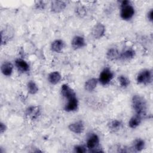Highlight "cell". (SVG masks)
Returning a JSON list of instances; mask_svg holds the SVG:
<instances>
[{"label": "cell", "instance_id": "19", "mask_svg": "<svg viewBox=\"0 0 153 153\" xmlns=\"http://www.w3.org/2000/svg\"><path fill=\"white\" fill-rule=\"evenodd\" d=\"M140 122H141V117L136 115L134 117H133L132 118H130L128 123V125L131 128H136L140 124Z\"/></svg>", "mask_w": 153, "mask_h": 153}, {"label": "cell", "instance_id": "8", "mask_svg": "<svg viewBox=\"0 0 153 153\" xmlns=\"http://www.w3.org/2000/svg\"><path fill=\"white\" fill-rule=\"evenodd\" d=\"M71 45L74 49H79L85 45V39L82 36H75L73 38Z\"/></svg>", "mask_w": 153, "mask_h": 153}, {"label": "cell", "instance_id": "7", "mask_svg": "<svg viewBox=\"0 0 153 153\" xmlns=\"http://www.w3.org/2000/svg\"><path fill=\"white\" fill-rule=\"evenodd\" d=\"M66 6V3L62 1H53L51 4V10L53 12L59 13L63 11Z\"/></svg>", "mask_w": 153, "mask_h": 153}, {"label": "cell", "instance_id": "5", "mask_svg": "<svg viewBox=\"0 0 153 153\" xmlns=\"http://www.w3.org/2000/svg\"><path fill=\"white\" fill-rule=\"evenodd\" d=\"M105 27L104 25L100 23H97L92 29L91 34L95 39H99L104 35Z\"/></svg>", "mask_w": 153, "mask_h": 153}, {"label": "cell", "instance_id": "9", "mask_svg": "<svg viewBox=\"0 0 153 153\" xmlns=\"http://www.w3.org/2000/svg\"><path fill=\"white\" fill-rule=\"evenodd\" d=\"M61 93L62 96L68 100L75 96V93L74 90L67 84H63L62 85Z\"/></svg>", "mask_w": 153, "mask_h": 153}, {"label": "cell", "instance_id": "11", "mask_svg": "<svg viewBox=\"0 0 153 153\" xmlns=\"http://www.w3.org/2000/svg\"><path fill=\"white\" fill-rule=\"evenodd\" d=\"M78 108V100L76 98V96L73 97L68 100V103L65 107L66 111L71 112L76 110Z\"/></svg>", "mask_w": 153, "mask_h": 153}, {"label": "cell", "instance_id": "4", "mask_svg": "<svg viewBox=\"0 0 153 153\" xmlns=\"http://www.w3.org/2000/svg\"><path fill=\"white\" fill-rule=\"evenodd\" d=\"M114 74L108 68H105L99 75V81L102 85L108 84L113 78Z\"/></svg>", "mask_w": 153, "mask_h": 153}, {"label": "cell", "instance_id": "23", "mask_svg": "<svg viewBox=\"0 0 153 153\" xmlns=\"http://www.w3.org/2000/svg\"><path fill=\"white\" fill-rule=\"evenodd\" d=\"M10 30L9 31L8 29H2L1 30V36H2V40L1 42L2 44H5L7 41L9 40V38H10L11 35Z\"/></svg>", "mask_w": 153, "mask_h": 153}, {"label": "cell", "instance_id": "22", "mask_svg": "<svg viewBox=\"0 0 153 153\" xmlns=\"http://www.w3.org/2000/svg\"><path fill=\"white\" fill-rule=\"evenodd\" d=\"M27 90L29 93L34 94L38 92V88L35 82H33V81H30L27 83Z\"/></svg>", "mask_w": 153, "mask_h": 153}, {"label": "cell", "instance_id": "2", "mask_svg": "<svg viewBox=\"0 0 153 153\" xmlns=\"http://www.w3.org/2000/svg\"><path fill=\"white\" fill-rule=\"evenodd\" d=\"M134 14V9L128 1H123L121 4L120 16L125 20L132 18Z\"/></svg>", "mask_w": 153, "mask_h": 153}, {"label": "cell", "instance_id": "12", "mask_svg": "<svg viewBox=\"0 0 153 153\" xmlns=\"http://www.w3.org/2000/svg\"><path fill=\"white\" fill-rule=\"evenodd\" d=\"M13 66L10 62H4L1 67L2 73L5 76H10L13 72Z\"/></svg>", "mask_w": 153, "mask_h": 153}, {"label": "cell", "instance_id": "26", "mask_svg": "<svg viewBox=\"0 0 153 153\" xmlns=\"http://www.w3.org/2000/svg\"><path fill=\"white\" fill-rule=\"evenodd\" d=\"M75 151L78 153H83L86 151L85 148L82 146H76L75 147Z\"/></svg>", "mask_w": 153, "mask_h": 153}, {"label": "cell", "instance_id": "21", "mask_svg": "<svg viewBox=\"0 0 153 153\" xmlns=\"http://www.w3.org/2000/svg\"><path fill=\"white\" fill-rule=\"evenodd\" d=\"M145 147V142L141 139H136L133 143V148L137 151H142Z\"/></svg>", "mask_w": 153, "mask_h": 153}, {"label": "cell", "instance_id": "10", "mask_svg": "<svg viewBox=\"0 0 153 153\" xmlns=\"http://www.w3.org/2000/svg\"><path fill=\"white\" fill-rule=\"evenodd\" d=\"M99 139L97 135L96 134H92L88 137L87 142V148L90 149H95L99 145Z\"/></svg>", "mask_w": 153, "mask_h": 153}, {"label": "cell", "instance_id": "20", "mask_svg": "<svg viewBox=\"0 0 153 153\" xmlns=\"http://www.w3.org/2000/svg\"><path fill=\"white\" fill-rule=\"evenodd\" d=\"M108 126H109V128L111 130L115 131L121 128V127L122 126V123L120 121H118L117 120H114L111 121L109 123Z\"/></svg>", "mask_w": 153, "mask_h": 153}, {"label": "cell", "instance_id": "13", "mask_svg": "<svg viewBox=\"0 0 153 153\" xmlns=\"http://www.w3.org/2000/svg\"><path fill=\"white\" fill-rule=\"evenodd\" d=\"M64 46H65V43L62 40L56 39L52 42L51 47V50L53 51L56 53H59L64 48Z\"/></svg>", "mask_w": 153, "mask_h": 153}, {"label": "cell", "instance_id": "1", "mask_svg": "<svg viewBox=\"0 0 153 153\" xmlns=\"http://www.w3.org/2000/svg\"><path fill=\"white\" fill-rule=\"evenodd\" d=\"M132 106L137 115L142 117L145 115L146 111V102L140 95H134L132 98Z\"/></svg>", "mask_w": 153, "mask_h": 153}, {"label": "cell", "instance_id": "17", "mask_svg": "<svg viewBox=\"0 0 153 153\" xmlns=\"http://www.w3.org/2000/svg\"><path fill=\"white\" fill-rule=\"evenodd\" d=\"M98 80L96 78H91L85 83V89L88 91H93L97 85Z\"/></svg>", "mask_w": 153, "mask_h": 153}, {"label": "cell", "instance_id": "24", "mask_svg": "<svg viewBox=\"0 0 153 153\" xmlns=\"http://www.w3.org/2000/svg\"><path fill=\"white\" fill-rule=\"evenodd\" d=\"M118 80L119 81V83L120 84V85L122 87H127L130 84L129 79L123 75L119 76V77L118 78Z\"/></svg>", "mask_w": 153, "mask_h": 153}, {"label": "cell", "instance_id": "15", "mask_svg": "<svg viewBox=\"0 0 153 153\" xmlns=\"http://www.w3.org/2000/svg\"><path fill=\"white\" fill-rule=\"evenodd\" d=\"M61 79V75L57 71H54L50 73L48 75L49 82L53 85L57 84Z\"/></svg>", "mask_w": 153, "mask_h": 153}, {"label": "cell", "instance_id": "27", "mask_svg": "<svg viewBox=\"0 0 153 153\" xmlns=\"http://www.w3.org/2000/svg\"><path fill=\"white\" fill-rule=\"evenodd\" d=\"M6 128H7L6 126L4 123H0V132L1 134H2L6 130Z\"/></svg>", "mask_w": 153, "mask_h": 153}, {"label": "cell", "instance_id": "14", "mask_svg": "<svg viewBox=\"0 0 153 153\" xmlns=\"http://www.w3.org/2000/svg\"><path fill=\"white\" fill-rule=\"evenodd\" d=\"M16 67L19 70L22 72H27L29 70V65L28 63L24 60L22 59H17L15 62Z\"/></svg>", "mask_w": 153, "mask_h": 153}, {"label": "cell", "instance_id": "18", "mask_svg": "<svg viewBox=\"0 0 153 153\" xmlns=\"http://www.w3.org/2000/svg\"><path fill=\"white\" fill-rule=\"evenodd\" d=\"M119 56H120V53L118 51L116 48H114L109 49L106 53L107 58L111 60H113L119 58Z\"/></svg>", "mask_w": 153, "mask_h": 153}, {"label": "cell", "instance_id": "3", "mask_svg": "<svg viewBox=\"0 0 153 153\" xmlns=\"http://www.w3.org/2000/svg\"><path fill=\"white\" fill-rule=\"evenodd\" d=\"M152 72L150 70L144 69L140 72L137 75V81L139 84H149L152 81Z\"/></svg>", "mask_w": 153, "mask_h": 153}, {"label": "cell", "instance_id": "28", "mask_svg": "<svg viewBox=\"0 0 153 153\" xmlns=\"http://www.w3.org/2000/svg\"><path fill=\"white\" fill-rule=\"evenodd\" d=\"M147 17H148V19L149 21H151V22L152 21V20H153L152 19H153V10L152 9L148 12Z\"/></svg>", "mask_w": 153, "mask_h": 153}, {"label": "cell", "instance_id": "25", "mask_svg": "<svg viewBox=\"0 0 153 153\" xmlns=\"http://www.w3.org/2000/svg\"><path fill=\"white\" fill-rule=\"evenodd\" d=\"M38 110L36 109V107H33V106L29 108L27 110V114L32 116L36 115L38 114Z\"/></svg>", "mask_w": 153, "mask_h": 153}, {"label": "cell", "instance_id": "16", "mask_svg": "<svg viewBox=\"0 0 153 153\" xmlns=\"http://www.w3.org/2000/svg\"><path fill=\"white\" fill-rule=\"evenodd\" d=\"M134 55H135V52L134 50H133L132 49H128L124 51V52H123L122 53L120 54L119 59L124 60H130L133 58Z\"/></svg>", "mask_w": 153, "mask_h": 153}, {"label": "cell", "instance_id": "6", "mask_svg": "<svg viewBox=\"0 0 153 153\" xmlns=\"http://www.w3.org/2000/svg\"><path fill=\"white\" fill-rule=\"evenodd\" d=\"M68 128L71 131L76 134H80L84 131V126L81 121H79L69 124Z\"/></svg>", "mask_w": 153, "mask_h": 153}]
</instances>
